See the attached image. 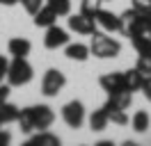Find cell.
Returning a JSON list of instances; mask_svg holds the SVG:
<instances>
[{
    "mask_svg": "<svg viewBox=\"0 0 151 146\" xmlns=\"http://www.w3.org/2000/svg\"><path fill=\"white\" fill-rule=\"evenodd\" d=\"M149 126H151V117H149L147 110H137V112L131 117V128L135 132H147Z\"/></svg>",
    "mask_w": 151,
    "mask_h": 146,
    "instance_id": "obj_16",
    "label": "cell"
},
{
    "mask_svg": "<svg viewBox=\"0 0 151 146\" xmlns=\"http://www.w3.org/2000/svg\"><path fill=\"white\" fill-rule=\"evenodd\" d=\"M69 44V32H66L64 27L55 25L46 27V36H44V46H46L48 50H57V48H64Z\"/></svg>",
    "mask_w": 151,
    "mask_h": 146,
    "instance_id": "obj_8",
    "label": "cell"
},
{
    "mask_svg": "<svg viewBox=\"0 0 151 146\" xmlns=\"http://www.w3.org/2000/svg\"><path fill=\"white\" fill-rule=\"evenodd\" d=\"M7 69H9V59L5 55H0V82L7 78Z\"/></svg>",
    "mask_w": 151,
    "mask_h": 146,
    "instance_id": "obj_30",
    "label": "cell"
},
{
    "mask_svg": "<svg viewBox=\"0 0 151 146\" xmlns=\"http://www.w3.org/2000/svg\"><path fill=\"white\" fill-rule=\"evenodd\" d=\"M30 114H32L35 130H48L55 121V112L48 105H30Z\"/></svg>",
    "mask_w": 151,
    "mask_h": 146,
    "instance_id": "obj_7",
    "label": "cell"
},
{
    "mask_svg": "<svg viewBox=\"0 0 151 146\" xmlns=\"http://www.w3.org/2000/svg\"><path fill=\"white\" fill-rule=\"evenodd\" d=\"M96 23L103 32H122V16L114 14V11H108V9H99L96 14Z\"/></svg>",
    "mask_w": 151,
    "mask_h": 146,
    "instance_id": "obj_9",
    "label": "cell"
},
{
    "mask_svg": "<svg viewBox=\"0 0 151 146\" xmlns=\"http://www.w3.org/2000/svg\"><path fill=\"white\" fill-rule=\"evenodd\" d=\"M21 5H23V9H25L28 14H32V16H35L39 9L44 7V0H21Z\"/></svg>",
    "mask_w": 151,
    "mask_h": 146,
    "instance_id": "obj_26",
    "label": "cell"
},
{
    "mask_svg": "<svg viewBox=\"0 0 151 146\" xmlns=\"http://www.w3.org/2000/svg\"><path fill=\"white\" fill-rule=\"evenodd\" d=\"M69 30L76 32V34L89 36L99 30V23H96V18L85 16V14H69Z\"/></svg>",
    "mask_w": 151,
    "mask_h": 146,
    "instance_id": "obj_6",
    "label": "cell"
},
{
    "mask_svg": "<svg viewBox=\"0 0 151 146\" xmlns=\"http://www.w3.org/2000/svg\"><path fill=\"white\" fill-rule=\"evenodd\" d=\"M89 53L99 57V59H112L122 53V44L110 36V32H99L96 30L89 41Z\"/></svg>",
    "mask_w": 151,
    "mask_h": 146,
    "instance_id": "obj_1",
    "label": "cell"
},
{
    "mask_svg": "<svg viewBox=\"0 0 151 146\" xmlns=\"http://www.w3.org/2000/svg\"><path fill=\"white\" fill-rule=\"evenodd\" d=\"M99 9H101V0H80V14L96 18Z\"/></svg>",
    "mask_w": 151,
    "mask_h": 146,
    "instance_id": "obj_23",
    "label": "cell"
},
{
    "mask_svg": "<svg viewBox=\"0 0 151 146\" xmlns=\"http://www.w3.org/2000/svg\"><path fill=\"white\" fill-rule=\"evenodd\" d=\"M9 94H12V84H9V82H7V84L0 82V105L9 100Z\"/></svg>",
    "mask_w": 151,
    "mask_h": 146,
    "instance_id": "obj_28",
    "label": "cell"
},
{
    "mask_svg": "<svg viewBox=\"0 0 151 146\" xmlns=\"http://www.w3.org/2000/svg\"><path fill=\"white\" fill-rule=\"evenodd\" d=\"M7 50L14 57H28L30 50H32V44H30L25 36H14V39H9V44H7Z\"/></svg>",
    "mask_w": 151,
    "mask_h": 146,
    "instance_id": "obj_13",
    "label": "cell"
},
{
    "mask_svg": "<svg viewBox=\"0 0 151 146\" xmlns=\"http://www.w3.org/2000/svg\"><path fill=\"white\" fill-rule=\"evenodd\" d=\"M66 84V75L60 69H48L44 73V78H41V94L48 96V98H55L60 91L64 89Z\"/></svg>",
    "mask_w": 151,
    "mask_h": 146,
    "instance_id": "obj_3",
    "label": "cell"
},
{
    "mask_svg": "<svg viewBox=\"0 0 151 146\" xmlns=\"http://www.w3.org/2000/svg\"><path fill=\"white\" fill-rule=\"evenodd\" d=\"M101 2H103V0H101Z\"/></svg>",
    "mask_w": 151,
    "mask_h": 146,
    "instance_id": "obj_35",
    "label": "cell"
},
{
    "mask_svg": "<svg viewBox=\"0 0 151 146\" xmlns=\"http://www.w3.org/2000/svg\"><path fill=\"white\" fill-rule=\"evenodd\" d=\"M57 18H60V16H57L55 11L48 7V5H44V7L35 14L32 21H35V25H37V27H50V25H55V23H57Z\"/></svg>",
    "mask_w": 151,
    "mask_h": 146,
    "instance_id": "obj_15",
    "label": "cell"
},
{
    "mask_svg": "<svg viewBox=\"0 0 151 146\" xmlns=\"http://www.w3.org/2000/svg\"><path fill=\"white\" fill-rule=\"evenodd\" d=\"M122 16V34H126L128 39L137 34H144V16H142L140 11H135V9H126Z\"/></svg>",
    "mask_w": 151,
    "mask_h": 146,
    "instance_id": "obj_4",
    "label": "cell"
},
{
    "mask_svg": "<svg viewBox=\"0 0 151 146\" xmlns=\"http://www.w3.org/2000/svg\"><path fill=\"white\" fill-rule=\"evenodd\" d=\"M133 103V94L131 91H117V94H108L105 100V110H128Z\"/></svg>",
    "mask_w": 151,
    "mask_h": 146,
    "instance_id": "obj_11",
    "label": "cell"
},
{
    "mask_svg": "<svg viewBox=\"0 0 151 146\" xmlns=\"http://www.w3.org/2000/svg\"><path fill=\"white\" fill-rule=\"evenodd\" d=\"M142 94H144V98L151 103V75H144V82H142Z\"/></svg>",
    "mask_w": 151,
    "mask_h": 146,
    "instance_id": "obj_29",
    "label": "cell"
},
{
    "mask_svg": "<svg viewBox=\"0 0 151 146\" xmlns=\"http://www.w3.org/2000/svg\"><path fill=\"white\" fill-rule=\"evenodd\" d=\"M62 119H64L66 126L73 128V130L83 128V123H85V119H87L85 105H83L80 100H69L64 107H62Z\"/></svg>",
    "mask_w": 151,
    "mask_h": 146,
    "instance_id": "obj_5",
    "label": "cell"
},
{
    "mask_svg": "<svg viewBox=\"0 0 151 146\" xmlns=\"http://www.w3.org/2000/svg\"><path fill=\"white\" fill-rule=\"evenodd\" d=\"M16 123H19L21 132H25V135H30V132L35 130V123H32V114H30V107H23V110H21L19 119H16Z\"/></svg>",
    "mask_w": 151,
    "mask_h": 146,
    "instance_id": "obj_21",
    "label": "cell"
},
{
    "mask_svg": "<svg viewBox=\"0 0 151 146\" xmlns=\"http://www.w3.org/2000/svg\"><path fill=\"white\" fill-rule=\"evenodd\" d=\"M108 117H110V123H117V126L131 123V117L126 114V110H108Z\"/></svg>",
    "mask_w": 151,
    "mask_h": 146,
    "instance_id": "obj_24",
    "label": "cell"
},
{
    "mask_svg": "<svg viewBox=\"0 0 151 146\" xmlns=\"http://www.w3.org/2000/svg\"><path fill=\"white\" fill-rule=\"evenodd\" d=\"M21 0H0V5H5V7H12V5H16Z\"/></svg>",
    "mask_w": 151,
    "mask_h": 146,
    "instance_id": "obj_33",
    "label": "cell"
},
{
    "mask_svg": "<svg viewBox=\"0 0 151 146\" xmlns=\"http://www.w3.org/2000/svg\"><path fill=\"white\" fill-rule=\"evenodd\" d=\"M135 69H137L142 75H151V55H140Z\"/></svg>",
    "mask_w": 151,
    "mask_h": 146,
    "instance_id": "obj_25",
    "label": "cell"
},
{
    "mask_svg": "<svg viewBox=\"0 0 151 146\" xmlns=\"http://www.w3.org/2000/svg\"><path fill=\"white\" fill-rule=\"evenodd\" d=\"M64 55L69 57V59H73V62H87L89 59V46H85V44H80V41H76V44H69L64 46Z\"/></svg>",
    "mask_w": 151,
    "mask_h": 146,
    "instance_id": "obj_12",
    "label": "cell"
},
{
    "mask_svg": "<svg viewBox=\"0 0 151 146\" xmlns=\"http://www.w3.org/2000/svg\"><path fill=\"white\" fill-rule=\"evenodd\" d=\"M99 84H101V89L108 91V94H117V91H128L126 89V82H124V73H105V75H101V80H99Z\"/></svg>",
    "mask_w": 151,
    "mask_h": 146,
    "instance_id": "obj_10",
    "label": "cell"
},
{
    "mask_svg": "<svg viewBox=\"0 0 151 146\" xmlns=\"http://www.w3.org/2000/svg\"><path fill=\"white\" fill-rule=\"evenodd\" d=\"M46 5L57 16H69L71 14V0H46Z\"/></svg>",
    "mask_w": 151,
    "mask_h": 146,
    "instance_id": "obj_22",
    "label": "cell"
},
{
    "mask_svg": "<svg viewBox=\"0 0 151 146\" xmlns=\"http://www.w3.org/2000/svg\"><path fill=\"white\" fill-rule=\"evenodd\" d=\"M133 9L140 11L142 16H149L151 14V0H133Z\"/></svg>",
    "mask_w": 151,
    "mask_h": 146,
    "instance_id": "obj_27",
    "label": "cell"
},
{
    "mask_svg": "<svg viewBox=\"0 0 151 146\" xmlns=\"http://www.w3.org/2000/svg\"><path fill=\"white\" fill-rule=\"evenodd\" d=\"M89 128L94 130V132H101V130H105L108 128V123H110V117H108V110L105 107H99L94 110L92 114H89Z\"/></svg>",
    "mask_w": 151,
    "mask_h": 146,
    "instance_id": "obj_14",
    "label": "cell"
},
{
    "mask_svg": "<svg viewBox=\"0 0 151 146\" xmlns=\"http://www.w3.org/2000/svg\"><path fill=\"white\" fill-rule=\"evenodd\" d=\"M144 34L151 36V14H149V16H144Z\"/></svg>",
    "mask_w": 151,
    "mask_h": 146,
    "instance_id": "obj_32",
    "label": "cell"
},
{
    "mask_svg": "<svg viewBox=\"0 0 151 146\" xmlns=\"http://www.w3.org/2000/svg\"><path fill=\"white\" fill-rule=\"evenodd\" d=\"M0 128H2V123H0Z\"/></svg>",
    "mask_w": 151,
    "mask_h": 146,
    "instance_id": "obj_34",
    "label": "cell"
},
{
    "mask_svg": "<svg viewBox=\"0 0 151 146\" xmlns=\"http://www.w3.org/2000/svg\"><path fill=\"white\" fill-rule=\"evenodd\" d=\"M124 82H126V89L133 94V91H140L142 89L144 75H142L137 69H128V71H124Z\"/></svg>",
    "mask_w": 151,
    "mask_h": 146,
    "instance_id": "obj_17",
    "label": "cell"
},
{
    "mask_svg": "<svg viewBox=\"0 0 151 146\" xmlns=\"http://www.w3.org/2000/svg\"><path fill=\"white\" fill-rule=\"evenodd\" d=\"M19 114H21V110L14 103H9V100L0 105V123H14L19 119Z\"/></svg>",
    "mask_w": 151,
    "mask_h": 146,
    "instance_id": "obj_19",
    "label": "cell"
},
{
    "mask_svg": "<svg viewBox=\"0 0 151 146\" xmlns=\"http://www.w3.org/2000/svg\"><path fill=\"white\" fill-rule=\"evenodd\" d=\"M35 78V69L28 62V57H14L7 69V82L12 87H23Z\"/></svg>",
    "mask_w": 151,
    "mask_h": 146,
    "instance_id": "obj_2",
    "label": "cell"
},
{
    "mask_svg": "<svg viewBox=\"0 0 151 146\" xmlns=\"http://www.w3.org/2000/svg\"><path fill=\"white\" fill-rule=\"evenodd\" d=\"M133 41V48L137 55H151V36L149 34H137L131 39Z\"/></svg>",
    "mask_w": 151,
    "mask_h": 146,
    "instance_id": "obj_20",
    "label": "cell"
},
{
    "mask_svg": "<svg viewBox=\"0 0 151 146\" xmlns=\"http://www.w3.org/2000/svg\"><path fill=\"white\" fill-rule=\"evenodd\" d=\"M32 146H60V137L48 132V130H39L35 137H30Z\"/></svg>",
    "mask_w": 151,
    "mask_h": 146,
    "instance_id": "obj_18",
    "label": "cell"
},
{
    "mask_svg": "<svg viewBox=\"0 0 151 146\" xmlns=\"http://www.w3.org/2000/svg\"><path fill=\"white\" fill-rule=\"evenodd\" d=\"M9 142H12V135L7 132V130H2V128H0V146H7Z\"/></svg>",
    "mask_w": 151,
    "mask_h": 146,
    "instance_id": "obj_31",
    "label": "cell"
}]
</instances>
